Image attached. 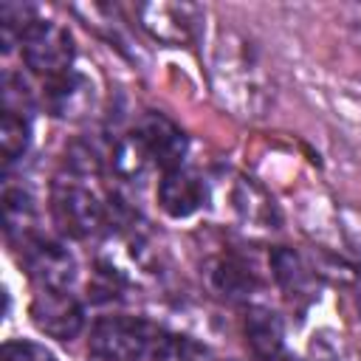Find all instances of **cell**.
Returning a JSON list of instances; mask_svg holds the SVG:
<instances>
[{
  "label": "cell",
  "mask_w": 361,
  "mask_h": 361,
  "mask_svg": "<svg viewBox=\"0 0 361 361\" xmlns=\"http://www.w3.org/2000/svg\"><path fill=\"white\" fill-rule=\"evenodd\" d=\"M73 54H76V48H73L71 31L54 20H37L28 28V34L23 37L25 65L45 79H56V76L68 73Z\"/></svg>",
  "instance_id": "277c9868"
},
{
  "label": "cell",
  "mask_w": 361,
  "mask_h": 361,
  "mask_svg": "<svg viewBox=\"0 0 361 361\" xmlns=\"http://www.w3.org/2000/svg\"><path fill=\"white\" fill-rule=\"evenodd\" d=\"M152 341L149 324L135 316H102L90 330V353L99 361H138Z\"/></svg>",
  "instance_id": "7a4b0ae2"
},
{
  "label": "cell",
  "mask_w": 361,
  "mask_h": 361,
  "mask_svg": "<svg viewBox=\"0 0 361 361\" xmlns=\"http://www.w3.org/2000/svg\"><path fill=\"white\" fill-rule=\"evenodd\" d=\"M149 166H155V164H152V155H149V149H147V144L141 141L138 133H127V135H121L116 141V147H113V169L124 180L141 178Z\"/></svg>",
  "instance_id": "9a60e30c"
},
{
  "label": "cell",
  "mask_w": 361,
  "mask_h": 361,
  "mask_svg": "<svg viewBox=\"0 0 361 361\" xmlns=\"http://www.w3.org/2000/svg\"><path fill=\"white\" fill-rule=\"evenodd\" d=\"M135 133H138L141 141L147 144V149H149L155 166H161L164 172L180 166V161H183V155H186V135H183L180 127H175L166 116H161V113H147Z\"/></svg>",
  "instance_id": "30bf717a"
},
{
  "label": "cell",
  "mask_w": 361,
  "mask_h": 361,
  "mask_svg": "<svg viewBox=\"0 0 361 361\" xmlns=\"http://www.w3.org/2000/svg\"><path fill=\"white\" fill-rule=\"evenodd\" d=\"M39 17L34 14L31 6L23 3H3L0 6V34H3V48L11 51L14 45H23V37Z\"/></svg>",
  "instance_id": "ac0fdd59"
},
{
  "label": "cell",
  "mask_w": 361,
  "mask_h": 361,
  "mask_svg": "<svg viewBox=\"0 0 361 361\" xmlns=\"http://www.w3.org/2000/svg\"><path fill=\"white\" fill-rule=\"evenodd\" d=\"M51 214L62 234L85 240L104 226V203L82 180V175L56 178L51 186Z\"/></svg>",
  "instance_id": "6da1fadb"
},
{
  "label": "cell",
  "mask_w": 361,
  "mask_h": 361,
  "mask_svg": "<svg viewBox=\"0 0 361 361\" xmlns=\"http://www.w3.org/2000/svg\"><path fill=\"white\" fill-rule=\"evenodd\" d=\"M31 138V124L25 113L17 110H3V121H0V147H3V158L6 164H14Z\"/></svg>",
  "instance_id": "e0dca14e"
},
{
  "label": "cell",
  "mask_w": 361,
  "mask_h": 361,
  "mask_svg": "<svg viewBox=\"0 0 361 361\" xmlns=\"http://www.w3.org/2000/svg\"><path fill=\"white\" fill-rule=\"evenodd\" d=\"M271 268L288 299H299L310 293V271L305 268L302 257L293 254L290 248H276L271 254Z\"/></svg>",
  "instance_id": "4fadbf2b"
},
{
  "label": "cell",
  "mask_w": 361,
  "mask_h": 361,
  "mask_svg": "<svg viewBox=\"0 0 361 361\" xmlns=\"http://www.w3.org/2000/svg\"><path fill=\"white\" fill-rule=\"evenodd\" d=\"M23 259H25L31 279L39 288H68L76 276L73 254L54 240H42V237L31 240L23 248Z\"/></svg>",
  "instance_id": "52a82bcc"
},
{
  "label": "cell",
  "mask_w": 361,
  "mask_h": 361,
  "mask_svg": "<svg viewBox=\"0 0 361 361\" xmlns=\"http://www.w3.org/2000/svg\"><path fill=\"white\" fill-rule=\"evenodd\" d=\"M245 344L257 361H276L285 344V324L282 316L265 305H251L243 319Z\"/></svg>",
  "instance_id": "8fae6325"
},
{
  "label": "cell",
  "mask_w": 361,
  "mask_h": 361,
  "mask_svg": "<svg viewBox=\"0 0 361 361\" xmlns=\"http://www.w3.org/2000/svg\"><path fill=\"white\" fill-rule=\"evenodd\" d=\"M42 99H45V107L51 110V116L76 121V118L87 116V110L93 107V85L85 73L71 68L68 73L48 79Z\"/></svg>",
  "instance_id": "9c48e42d"
},
{
  "label": "cell",
  "mask_w": 361,
  "mask_h": 361,
  "mask_svg": "<svg viewBox=\"0 0 361 361\" xmlns=\"http://www.w3.org/2000/svg\"><path fill=\"white\" fill-rule=\"evenodd\" d=\"M138 14V25L158 42L180 48L195 42L200 23H203V8L195 3H141L135 6Z\"/></svg>",
  "instance_id": "5b68a950"
},
{
  "label": "cell",
  "mask_w": 361,
  "mask_h": 361,
  "mask_svg": "<svg viewBox=\"0 0 361 361\" xmlns=\"http://www.w3.org/2000/svg\"><path fill=\"white\" fill-rule=\"evenodd\" d=\"M234 45H237V39L228 37L217 48V59H214L217 93H223L237 107L254 110V96H262V76L254 65L251 51L243 48L245 42L240 39V48H234Z\"/></svg>",
  "instance_id": "3957f363"
},
{
  "label": "cell",
  "mask_w": 361,
  "mask_h": 361,
  "mask_svg": "<svg viewBox=\"0 0 361 361\" xmlns=\"http://www.w3.org/2000/svg\"><path fill=\"white\" fill-rule=\"evenodd\" d=\"M152 361H212L209 347L180 333H161L149 347Z\"/></svg>",
  "instance_id": "2e32d148"
},
{
  "label": "cell",
  "mask_w": 361,
  "mask_h": 361,
  "mask_svg": "<svg viewBox=\"0 0 361 361\" xmlns=\"http://www.w3.org/2000/svg\"><path fill=\"white\" fill-rule=\"evenodd\" d=\"M209 200V186L206 180L186 169V166H175V169H166L161 183H158V206L180 220V217H192L195 212H200Z\"/></svg>",
  "instance_id": "ba28073f"
},
{
  "label": "cell",
  "mask_w": 361,
  "mask_h": 361,
  "mask_svg": "<svg viewBox=\"0 0 361 361\" xmlns=\"http://www.w3.org/2000/svg\"><path fill=\"white\" fill-rule=\"evenodd\" d=\"M3 361H56V358L34 341H8L3 347Z\"/></svg>",
  "instance_id": "d6986e66"
},
{
  "label": "cell",
  "mask_w": 361,
  "mask_h": 361,
  "mask_svg": "<svg viewBox=\"0 0 361 361\" xmlns=\"http://www.w3.org/2000/svg\"><path fill=\"white\" fill-rule=\"evenodd\" d=\"M31 322L39 333L71 341L85 327V307L68 288H39L31 299Z\"/></svg>",
  "instance_id": "8992f818"
},
{
  "label": "cell",
  "mask_w": 361,
  "mask_h": 361,
  "mask_svg": "<svg viewBox=\"0 0 361 361\" xmlns=\"http://www.w3.org/2000/svg\"><path fill=\"white\" fill-rule=\"evenodd\" d=\"M282 361H302V358H296V355H285Z\"/></svg>",
  "instance_id": "ffe728a7"
},
{
  "label": "cell",
  "mask_w": 361,
  "mask_h": 361,
  "mask_svg": "<svg viewBox=\"0 0 361 361\" xmlns=\"http://www.w3.org/2000/svg\"><path fill=\"white\" fill-rule=\"evenodd\" d=\"M3 223L6 237L25 248L31 240H37V206L28 192L23 189H6L3 195Z\"/></svg>",
  "instance_id": "7c38bea8"
},
{
  "label": "cell",
  "mask_w": 361,
  "mask_h": 361,
  "mask_svg": "<svg viewBox=\"0 0 361 361\" xmlns=\"http://www.w3.org/2000/svg\"><path fill=\"white\" fill-rule=\"evenodd\" d=\"M209 279H212V285H214L223 296H228V299H243V296H248V293L257 288V279H254L251 268H245V265H243L240 259H234V257H220V259L212 265Z\"/></svg>",
  "instance_id": "5bb4252c"
}]
</instances>
